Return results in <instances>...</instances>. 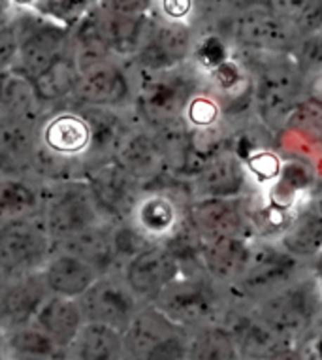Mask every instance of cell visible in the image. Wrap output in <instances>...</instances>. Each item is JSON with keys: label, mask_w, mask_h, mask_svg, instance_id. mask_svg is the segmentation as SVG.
<instances>
[{"label": "cell", "mask_w": 322, "mask_h": 360, "mask_svg": "<svg viewBox=\"0 0 322 360\" xmlns=\"http://www.w3.org/2000/svg\"><path fill=\"white\" fill-rule=\"evenodd\" d=\"M132 113L147 129L181 121L188 101L200 91V72L191 63L160 74H134Z\"/></svg>", "instance_id": "1"}, {"label": "cell", "mask_w": 322, "mask_h": 360, "mask_svg": "<svg viewBox=\"0 0 322 360\" xmlns=\"http://www.w3.org/2000/svg\"><path fill=\"white\" fill-rule=\"evenodd\" d=\"M40 184L41 200L38 217L55 245L108 223L94 202L85 177H68Z\"/></svg>", "instance_id": "2"}, {"label": "cell", "mask_w": 322, "mask_h": 360, "mask_svg": "<svg viewBox=\"0 0 322 360\" xmlns=\"http://www.w3.org/2000/svg\"><path fill=\"white\" fill-rule=\"evenodd\" d=\"M153 306L188 334L221 326L219 319L224 313L219 287L205 278L204 272H185L153 302Z\"/></svg>", "instance_id": "3"}, {"label": "cell", "mask_w": 322, "mask_h": 360, "mask_svg": "<svg viewBox=\"0 0 322 360\" xmlns=\"http://www.w3.org/2000/svg\"><path fill=\"white\" fill-rule=\"evenodd\" d=\"M188 338L153 304H141L123 332L124 360H187Z\"/></svg>", "instance_id": "4"}, {"label": "cell", "mask_w": 322, "mask_h": 360, "mask_svg": "<svg viewBox=\"0 0 322 360\" xmlns=\"http://www.w3.org/2000/svg\"><path fill=\"white\" fill-rule=\"evenodd\" d=\"M321 307L322 295L315 278H298L287 289L260 302L257 313L292 345L307 334Z\"/></svg>", "instance_id": "5"}, {"label": "cell", "mask_w": 322, "mask_h": 360, "mask_svg": "<svg viewBox=\"0 0 322 360\" xmlns=\"http://www.w3.org/2000/svg\"><path fill=\"white\" fill-rule=\"evenodd\" d=\"M304 95V76L298 65L288 60H271L257 70L252 85V102L258 117L271 130L287 127L290 113Z\"/></svg>", "instance_id": "6"}, {"label": "cell", "mask_w": 322, "mask_h": 360, "mask_svg": "<svg viewBox=\"0 0 322 360\" xmlns=\"http://www.w3.org/2000/svg\"><path fill=\"white\" fill-rule=\"evenodd\" d=\"M15 10L21 44L12 72L32 82L70 49V29L41 19L23 4H15Z\"/></svg>", "instance_id": "7"}, {"label": "cell", "mask_w": 322, "mask_h": 360, "mask_svg": "<svg viewBox=\"0 0 322 360\" xmlns=\"http://www.w3.org/2000/svg\"><path fill=\"white\" fill-rule=\"evenodd\" d=\"M55 243L36 215L0 229V270L8 278H21L44 270Z\"/></svg>", "instance_id": "8"}, {"label": "cell", "mask_w": 322, "mask_h": 360, "mask_svg": "<svg viewBox=\"0 0 322 360\" xmlns=\"http://www.w3.org/2000/svg\"><path fill=\"white\" fill-rule=\"evenodd\" d=\"M196 36L188 23H174L157 18L134 59L127 63L140 76L174 70L191 63Z\"/></svg>", "instance_id": "9"}, {"label": "cell", "mask_w": 322, "mask_h": 360, "mask_svg": "<svg viewBox=\"0 0 322 360\" xmlns=\"http://www.w3.org/2000/svg\"><path fill=\"white\" fill-rule=\"evenodd\" d=\"M232 38L243 48L258 53L281 55L300 48L304 36L292 21H288L270 4H251L245 12L238 13L232 21Z\"/></svg>", "instance_id": "10"}, {"label": "cell", "mask_w": 322, "mask_h": 360, "mask_svg": "<svg viewBox=\"0 0 322 360\" xmlns=\"http://www.w3.org/2000/svg\"><path fill=\"white\" fill-rule=\"evenodd\" d=\"M134 76L127 63L110 59L79 72V82L72 104L82 108H100L132 112Z\"/></svg>", "instance_id": "11"}, {"label": "cell", "mask_w": 322, "mask_h": 360, "mask_svg": "<svg viewBox=\"0 0 322 360\" xmlns=\"http://www.w3.org/2000/svg\"><path fill=\"white\" fill-rule=\"evenodd\" d=\"M77 302L85 323L108 326L121 334L141 307V302L130 290L121 272L100 276Z\"/></svg>", "instance_id": "12"}, {"label": "cell", "mask_w": 322, "mask_h": 360, "mask_svg": "<svg viewBox=\"0 0 322 360\" xmlns=\"http://www.w3.org/2000/svg\"><path fill=\"white\" fill-rule=\"evenodd\" d=\"M298 268L300 260L288 255L285 249L271 245L252 248L247 270L232 287L241 296L260 304L292 285L300 278Z\"/></svg>", "instance_id": "13"}, {"label": "cell", "mask_w": 322, "mask_h": 360, "mask_svg": "<svg viewBox=\"0 0 322 360\" xmlns=\"http://www.w3.org/2000/svg\"><path fill=\"white\" fill-rule=\"evenodd\" d=\"M183 276V264L166 243H151L124 266L123 278L141 304H153Z\"/></svg>", "instance_id": "14"}, {"label": "cell", "mask_w": 322, "mask_h": 360, "mask_svg": "<svg viewBox=\"0 0 322 360\" xmlns=\"http://www.w3.org/2000/svg\"><path fill=\"white\" fill-rule=\"evenodd\" d=\"M85 179L91 187L96 206L108 223L115 224L129 221L136 202L143 193L138 181H134L115 160H108L93 168Z\"/></svg>", "instance_id": "15"}, {"label": "cell", "mask_w": 322, "mask_h": 360, "mask_svg": "<svg viewBox=\"0 0 322 360\" xmlns=\"http://www.w3.org/2000/svg\"><path fill=\"white\" fill-rule=\"evenodd\" d=\"M113 160L138 181L143 191L160 187V181L170 174L155 132L140 123L123 138Z\"/></svg>", "instance_id": "16"}, {"label": "cell", "mask_w": 322, "mask_h": 360, "mask_svg": "<svg viewBox=\"0 0 322 360\" xmlns=\"http://www.w3.org/2000/svg\"><path fill=\"white\" fill-rule=\"evenodd\" d=\"M185 223L198 242L228 236L245 238L247 213L240 198H196L185 207Z\"/></svg>", "instance_id": "17"}, {"label": "cell", "mask_w": 322, "mask_h": 360, "mask_svg": "<svg viewBox=\"0 0 322 360\" xmlns=\"http://www.w3.org/2000/svg\"><path fill=\"white\" fill-rule=\"evenodd\" d=\"M129 223L151 243H165L183 226L185 210L170 191L153 187L141 193Z\"/></svg>", "instance_id": "18"}, {"label": "cell", "mask_w": 322, "mask_h": 360, "mask_svg": "<svg viewBox=\"0 0 322 360\" xmlns=\"http://www.w3.org/2000/svg\"><path fill=\"white\" fill-rule=\"evenodd\" d=\"M49 296L41 272L10 279L0 298V332L34 323L40 307Z\"/></svg>", "instance_id": "19"}, {"label": "cell", "mask_w": 322, "mask_h": 360, "mask_svg": "<svg viewBox=\"0 0 322 360\" xmlns=\"http://www.w3.org/2000/svg\"><path fill=\"white\" fill-rule=\"evenodd\" d=\"M252 248L243 236L217 238L200 242V270L217 285H234L251 260Z\"/></svg>", "instance_id": "20"}, {"label": "cell", "mask_w": 322, "mask_h": 360, "mask_svg": "<svg viewBox=\"0 0 322 360\" xmlns=\"http://www.w3.org/2000/svg\"><path fill=\"white\" fill-rule=\"evenodd\" d=\"M247 184V168L243 160L223 148L210 157L204 168L193 177L196 198H238Z\"/></svg>", "instance_id": "21"}, {"label": "cell", "mask_w": 322, "mask_h": 360, "mask_svg": "<svg viewBox=\"0 0 322 360\" xmlns=\"http://www.w3.org/2000/svg\"><path fill=\"white\" fill-rule=\"evenodd\" d=\"M41 274L49 295L70 300H79L100 278V274L85 260L57 248L44 266Z\"/></svg>", "instance_id": "22"}, {"label": "cell", "mask_w": 322, "mask_h": 360, "mask_svg": "<svg viewBox=\"0 0 322 360\" xmlns=\"http://www.w3.org/2000/svg\"><path fill=\"white\" fill-rule=\"evenodd\" d=\"M38 123L0 124V176L36 177Z\"/></svg>", "instance_id": "23"}, {"label": "cell", "mask_w": 322, "mask_h": 360, "mask_svg": "<svg viewBox=\"0 0 322 360\" xmlns=\"http://www.w3.org/2000/svg\"><path fill=\"white\" fill-rule=\"evenodd\" d=\"M46 108L30 79L15 72L0 76V124L40 123Z\"/></svg>", "instance_id": "24"}, {"label": "cell", "mask_w": 322, "mask_h": 360, "mask_svg": "<svg viewBox=\"0 0 322 360\" xmlns=\"http://www.w3.org/2000/svg\"><path fill=\"white\" fill-rule=\"evenodd\" d=\"M234 336L241 360H268L287 347V343L257 311L224 326Z\"/></svg>", "instance_id": "25"}, {"label": "cell", "mask_w": 322, "mask_h": 360, "mask_svg": "<svg viewBox=\"0 0 322 360\" xmlns=\"http://www.w3.org/2000/svg\"><path fill=\"white\" fill-rule=\"evenodd\" d=\"M0 353L4 360H66V349L34 323L0 332Z\"/></svg>", "instance_id": "26"}, {"label": "cell", "mask_w": 322, "mask_h": 360, "mask_svg": "<svg viewBox=\"0 0 322 360\" xmlns=\"http://www.w3.org/2000/svg\"><path fill=\"white\" fill-rule=\"evenodd\" d=\"M40 185L30 176H0V229L38 215Z\"/></svg>", "instance_id": "27"}, {"label": "cell", "mask_w": 322, "mask_h": 360, "mask_svg": "<svg viewBox=\"0 0 322 360\" xmlns=\"http://www.w3.org/2000/svg\"><path fill=\"white\" fill-rule=\"evenodd\" d=\"M34 325L59 343L60 347L68 349L85 325V317L79 302L51 295L40 307Z\"/></svg>", "instance_id": "28"}, {"label": "cell", "mask_w": 322, "mask_h": 360, "mask_svg": "<svg viewBox=\"0 0 322 360\" xmlns=\"http://www.w3.org/2000/svg\"><path fill=\"white\" fill-rule=\"evenodd\" d=\"M77 82H79V66L72 55V49H68L46 72H41L40 76L32 79V87L44 108L49 110L70 102Z\"/></svg>", "instance_id": "29"}, {"label": "cell", "mask_w": 322, "mask_h": 360, "mask_svg": "<svg viewBox=\"0 0 322 360\" xmlns=\"http://www.w3.org/2000/svg\"><path fill=\"white\" fill-rule=\"evenodd\" d=\"M112 226V223L100 224V226L89 229V231L55 245V248L79 257L87 264L93 266L100 276L119 272L117 264H115V255H113Z\"/></svg>", "instance_id": "30"}, {"label": "cell", "mask_w": 322, "mask_h": 360, "mask_svg": "<svg viewBox=\"0 0 322 360\" xmlns=\"http://www.w3.org/2000/svg\"><path fill=\"white\" fill-rule=\"evenodd\" d=\"M66 360H124L123 334L108 326L85 323L66 349Z\"/></svg>", "instance_id": "31"}, {"label": "cell", "mask_w": 322, "mask_h": 360, "mask_svg": "<svg viewBox=\"0 0 322 360\" xmlns=\"http://www.w3.org/2000/svg\"><path fill=\"white\" fill-rule=\"evenodd\" d=\"M281 249L294 259H307L322 255V217L315 207L300 212L290 219L287 229L281 232Z\"/></svg>", "instance_id": "32"}, {"label": "cell", "mask_w": 322, "mask_h": 360, "mask_svg": "<svg viewBox=\"0 0 322 360\" xmlns=\"http://www.w3.org/2000/svg\"><path fill=\"white\" fill-rule=\"evenodd\" d=\"M187 360H241V354L234 336L217 325L191 334Z\"/></svg>", "instance_id": "33"}, {"label": "cell", "mask_w": 322, "mask_h": 360, "mask_svg": "<svg viewBox=\"0 0 322 360\" xmlns=\"http://www.w3.org/2000/svg\"><path fill=\"white\" fill-rule=\"evenodd\" d=\"M23 6L41 19L57 23L66 29H74L85 13L93 8V2H76V0H36L23 2Z\"/></svg>", "instance_id": "34"}, {"label": "cell", "mask_w": 322, "mask_h": 360, "mask_svg": "<svg viewBox=\"0 0 322 360\" xmlns=\"http://www.w3.org/2000/svg\"><path fill=\"white\" fill-rule=\"evenodd\" d=\"M223 117V106L217 96L205 93L204 89H200L198 93L188 101L183 121L191 130H207L215 129Z\"/></svg>", "instance_id": "35"}, {"label": "cell", "mask_w": 322, "mask_h": 360, "mask_svg": "<svg viewBox=\"0 0 322 360\" xmlns=\"http://www.w3.org/2000/svg\"><path fill=\"white\" fill-rule=\"evenodd\" d=\"M228 59V46L221 34L211 32V34H205L204 38H196L193 55H191V65L200 74H210Z\"/></svg>", "instance_id": "36"}, {"label": "cell", "mask_w": 322, "mask_h": 360, "mask_svg": "<svg viewBox=\"0 0 322 360\" xmlns=\"http://www.w3.org/2000/svg\"><path fill=\"white\" fill-rule=\"evenodd\" d=\"M19 44H21V30H19L18 10H15L0 23V76L13 70L19 55Z\"/></svg>", "instance_id": "37"}, {"label": "cell", "mask_w": 322, "mask_h": 360, "mask_svg": "<svg viewBox=\"0 0 322 360\" xmlns=\"http://www.w3.org/2000/svg\"><path fill=\"white\" fill-rule=\"evenodd\" d=\"M287 124L309 132V134H315V136H322V104L309 101V98L300 101L294 108V112L290 113Z\"/></svg>", "instance_id": "38"}, {"label": "cell", "mask_w": 322, "mask_h": 360, "mask_svg": "<svg viewBox=\"0 0 322 360\" xmlns=\"http://www.w3.org/2000/svg\"><path fill=\"white\" fill-rule=\"evenodd\" d=\"M245 168L249 174L258 177V181H273V179L281 176L283 165L271 151L264 149V151L249 155Z\"/></svg>", "instance_id": "39"}, {"label": "cell", "mask_w": 322, "mask_h": 360, "mask_svg": "<svg viewBox=\"0 0 322 360\" xmlns=\"http://www.w3.org/2000/svg\"><path fill=\"white\" fill-rule=\"evenodd\" d=\"M196 8L191 0H165V2H155L157 18L165 21H174V23H187V19L193 15V10Z\"/></svg>", "instance_id": "40"}, {"label": "cell", "mask_w": 322, "mask_h": 360, "mask_svg": "<svg viewBox=\"0 0 322 360\" xmlns=\"http://www.w3.org/2000/svg\"><path fill=\"white\" fill-rule=\"evenodd\" d=\"M304 93L305 98L322 104V68L313 72L311 76L304 77Z\"/></svg>", "instance_id": "41"}, {"label": "cell", "mask_w": 322, "mask_h": 360, "mask_svg": "<svg viewBox=\"0 0 322 360\" xmlns=\"http://www.w3.org/2000/svg\"><path fill=\"white\" fill-rule=\"evenodd\" d=\"M268 360H304V356H302L300 351H296L294 347H287L283 349V351H279L277 354H273V356Z\"/></svg>", "instance_id": "42"}, {"label": "cell", "mask_w": 322, "mask_h": 360, "mask_svg": "<svg viewBox=\"0 0 322 360\" xmlns=\"http://www.w3.org/2000/svg\"><path fill=\"white\" fill-rule=\"evenodd\" d=\"M315 281H316V285H318V289H321V295H322V255H318V257H316Z\"/></svg>", "instance_id": "43"}, {"label": "cell", "mask_w": 322, "mask_h": 360, "mask_svg": "<svg viewBox=\"0 0 322 360\" xmlns=\"http://www.w3.org/2000/svg\"><path fill=\"white\" fill-rule=\"evenodd\" d=\"M313 207H315V212L318 213L322 217V187L318 191H316L315 195V200H313Z\"/></svg>", "instance_id": "44"}, {"label": "cell", "mask_w": 322, "mask_h": 360, "mask_svg": "<svg viewBox=\"0 0 322 360\" xmlns=\"http://www.w3.org/2000/svg\"><path fill=\"white\" fill-rule=\"evenodd\" d=\"M8 281H10V278H8L6 274L0 270V298H2V295H4V289H6Z\"/></svg>", "instance_id": "45"}, {"label": "cell", "mask_w": 322, "mask_h": 360, "mask_svg": "<svg viewBox=\"0 0 322 360\" xmlns=\"http://www.w3.org/2000/svg\"><path fill=\"white\" fill-rule=\"evenodd\" d=\"M10 4H0V23H2V21H4V19L8 18V15H10V13H12V10H10Z\"/></svg>", "instance_id": "46"}, {"label": "cell", "mask_w": 322, "mask_h": 360, "mask_svg": "<svg viewBox=\"0 0 322 360\" xmlns=\"http://www.w3.org/2000/svg\"><path fill=\"white\" fill-rule=\"evenodd\" d=\"M316 354H318V360H322V332L318 340H316Z\"/></svg>", "instance_id": "47"}, {"label": "cell", "mask_w": 322, "mask_h": 360, "mask_svg": "<svg viewBox=\"0 0 322 360\" xmlns=\"http://www.w3.org/2000/svg\"><path fill=\"white\" fill-rule=\"evenodd\" d=\"M0 360H4V359H2V353H0Z\"/></svg>", "instance_id": "48"}]
</instances>
